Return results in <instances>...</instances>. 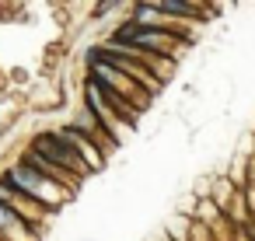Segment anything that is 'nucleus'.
<instances>
[{"label":"nucleus","mask_w":255,"mask_h":241,"mask_svg":"<svg viewBox=\"0 0 255 241\" xmlns=\"http://www.w3.org/2000/svg\"><path fill=\"white\" fill-rule=\"evenodd\" d=\"M32 154H39L46 164L60 168V171L70 175V178H81V175L88 171V164L81 161V154L74 150V143H70L63 133H42V136H35V140H32Z\"/></svg>","instance_id":"obj_1"},{"label":"nucleus","mask_w":255,"mask_h":241,"mask_svg":"<svg viewBox=\"0 0 255 241\" xmlns=\"http://www.w3.org/2000/svg\"><path fill=\"white\" fill-rule=\"evenodd\" d=\"M116 42H123L126 49H140V53H171V46H178V39L171 35V32H164V28H143V25H136V21H129V25H123L119 32H116Z\"/></svg>","instance_id":"obj_2"},{"label":"nucleus","mask_w":255,"mask_h":241,"mask_svg":"<svg viewBox=\"0 0 255 241\" xmlns=\"http://www.w3.org/2000/svg\"><path fill=\"white\" fill-rule=\"evenodd\" d=\"M154 11L161 14H196V4H182V0H164V4H154Z\"/></svg>","instance_id":"obj_3"},{"label":"nucleus","mask_w":255,"mask_h":241,"mask_svg":"<svg viewBox=\"0 0 255 241\" xmlns=\"http://www.w3.org/2000/svg\"><path fill=\"white\" fill-rule=\"evenodd\" d=\"M248 238H252V241H255V220H252V224H248Z\"/></svg>","instance_id":"obj_4"}]
</instances>
